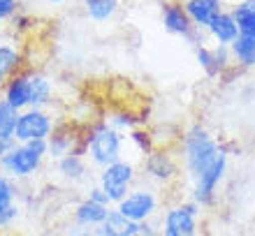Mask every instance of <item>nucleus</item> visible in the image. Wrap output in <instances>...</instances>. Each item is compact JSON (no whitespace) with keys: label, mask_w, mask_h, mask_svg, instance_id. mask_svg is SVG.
<instances>
[{"label":"nucleus","mask_w":255,"mask_h":236,"mask_svg":"<svg viewBox=\"0 0 255 236\" xmlns=\"http://www.w3.org/2000/svg\"><path fill=\"white\" fill-rule=\"evenodd\" d=\"M2 100L7 104H12L16 111H23L30 107V68H23L21 72H16L5 81Z\"/></svg>","instance_id":"9b49d317"},{"label":"nucleus","mask_w":255,"mask_h":236,"mask_svg":"<svg viewBox=\"0 0 255 236\" xmlns=\"http://www.w3.org/2000/svg\"><path fill=\"white\" fill-rule=\"evenodd\" d=\"M116 209L132 223H144L158 216L160 211V195L158 190L148 188V185H137L116 204Z\"/></svg>","instance_id":"6e6552de"},{"label":"nucleus","mask_w":255,"mask_h":236,"mask_svg":"<svg viewBox=\"0 0 255 236\" xmlns=\"http://www.w3.org/2000/svg\"><path fill=\"white\" fill-rule=\"evenodd\" d=\"M12 139H5V137H0V162H2V157H5V153L9 151V146H12Z\"/></svg>","instance_id":"2f4dec72"},{"label":"nucleus","mask_w":255,"mask_h":236,"mask_svg":"<svg viewBox=\"0 0 255 236\" xmlns=\"http://www.w3.org/2000/svg\"><path fill=\"white\" fill-rule=\"evenodd\" d=\"M139 174H137V167H134V162L130 160H116L112 164H107L105 169H100V174H98V185H100L105 192H107L109 202L119 204L123 197L134 188V183H137Z\"/></svg>","instance_id":"39448f33"},{"label":"nucleus","mask_w":255,"mask_h":236,"mask_svg":"<svg viewBox=\"0 0 255 236\" xmlns=\"http://www.w3.org/2000/svg\"><path fill=\"white\" fill-rule=\"evenodd\" d=\"M56 174L67 183H84L88 178V160L79 153H70L56 160Z\"/></svg>","instance_id":"2eb2a0df"},{"label":"nucleus","mask_w":255,"mask_h":236,"mask_svg":"<svg viewBox=\"0 0 255 236\" xmlns=\"http://www.w3.org/2000/svg\"><path fill=\"white\" fill-rule=\"evenodd\" d=\"M179 151H181V156H179L181 167L190 181L204 174L223 153H228L225 146L202 123H193L190 128H186V132L179 137Z\"/></svg>","instance_id":"f257e3e1"},{"label":"nucleus","mask_w":255,"mask_h":236,"mask_svg":"<svg viewBox=\"0 0 255 236\" xmlns=\"http://www.w3.org/2000/svg\"><path fill=\"white\" fill-rule=\"evenodd\" d=\"M230 51H232L235 65H239V68H255V35L239 33V37L230 44Z\"/></svg>","instance_id":"aec40b11"},{"label":"nucleus","mask_w":255,"mask_h":236,"mask_svg":"<svg viewBox=\"0 0 255 236\" xmlns=\"http://www.w3.org/2000/svg\"><path fill=\"white\" fill-rule=\"evenodd\" d=\"M56 125V118L47 109L28 107L19 111L16 118V130H14V142L28 144V142H47L51 130Z\"/></svg>","instance_id":"423d86ee"},{"label":"nucleus","mask_w":255,"mask_h":236,"mask_svg":"<svg viewBox=\"0 0 255 236\" xmlns=\"http://www.w3.org/2000/svg\"><path fill=\"white\" fill-rule=\"evenodd\" d=\"M23 68H26V56H23L19 44L0 42V77L7 81L9 77L21 72Z\"/></svg>","instance_id":"a211bd4d"},{"label":"nucleus","mask_w":255,"mask_h":236,"mask_svg":"<svg viewBox=\"0 0 255 236\" xmlns=\"http://www.w3.org/2000/svg\"><path fill=\"white\" fill-rule=\"evenodd\" d=\"M86 199H91V202H95V204H102V206H112L107 192H105L100 185H91V188L86 190Z\"/></svg>","instance_id":"7c9ffc66"},{"label":"nucleus","mask_w":255,"mask_h":236,"mask_svg":"<svg viewBox=\"0 0 255 236\" xmlns=\"http://www.w3.org/2000/svg\"><path fill=\"white\" fill-rule=\"evenodd\" d=\"M54 102V81L44 72L30 68V107L47 109Z\"/></svg>","instance_id":"dca6fc26"},{"label":"nucleus","mask_w":255,"mask_h":236,"mask_svg":"<svg viewBox=\"0 0 255 236\" xmlns=\"http://www.w3.org/2000/svg\"><path fill=\"white\" fill-rule=\"evenodd\" d=\"M19 218H21V206L19 204H12V206H7L5 211H0V232L9 230Z\"/></svg>","instance_id":"cd10ccee"},{"label":"nucleus","mask_w":255,"mask_h":236,"mask_svg":"<svg viewBox=\"0 0 255 236\" xmlns=\"http://www.w3.org/2000/svg\"><path fill=\"white\" fill-rule=\"evenodd\" d=\"M109 209H112V206H102V204H95V202H91V199H81L72 211V220L79 225V227L98 230V227L105 223Z\"/></svg>","instance_id":"ddd939ff"},{"label":"nucleus","mask_w":255,"mask_h":236,"mask_svg":"<svg viewBox=\"0 0 255 236\" xmlns=\"http://www.w3.org/2000/svg\"><path fill=\"white\" fill-rule=\"evenodd\" d=\"M195 61H197V65L202 68V72L207 77H218V70H216L214 65V51H211V47H207V44H202V47H195Z\"/></svg>","instance_id":"a878e982"},{"label":"nucleus","mask_w":255,"mask_h":236,"mask_svg":"<svg viewBox=\"0 0 255 236\" xmlns=\"http://www.w3.org/2000/svg\"><path fill=\"white\" fill-rule=\"evenodd\" d=\"M44 2H49V5H63V2H65V0H44Z\"/></svg>","instance_id":"72a5a7b5"},{"label":"nucleus","mask_w":255,"mask_h":236,"mask_svg":"<svg viewBox=\"0 0 255 236\" xmlns=\"http://www.w3.org/2000/svg\"><path fill=\"white\" fill-rule=\"evenodd\" d=\"M74 236H100V234H98V230H86V227H81Z\"/></svg>","instance_id":"473e14b6"},{"label":"nucleus","mask_w":255,"mask_h":236,"mask_svg":"<svg viewBox=\"0 0 255 236\" xmlns=\"http://www.w3.org/2000/svg\"><path fill=\"white\" fill-rule=\"evenodd\" d=\"M200 213L193 199L167 206L160 218V236H200Z\"/></svg>","instance_id":"20e7f679"},{"label":"nucleus","mask_w":255,"mask_h":236,"mask_svg":"<svg viewBox=\"0 0 255 236\" xmlns=\"http://www.w3.org/2000/svg\"><path fill=\"white\" fill-rule=\"evenodd\" d=\"M19 195H21L19 181H14V178H9L7 174L0 171V211H5L7 206L16 204Z\"/></svg>","instance_id":"393cba45"},{"label":"nucleus","mask_w":255,"mask_h":236,"mask_svg":"<svg viewBox=\"0 0 255 236\" xmlns=\"http://www.w3.org/2000/svg\"><path fill=\"white\" fill-rule=\"evenodd\" d=\"M84 142H86V160L98 169H105L112 162L123 157L126 135L114 130L107 121H98L84 130Z\"/></svg>","instance_id":"f03ea898"},{"label":"nucleus","mask_w":255,"mask_h":236,"mask_svg":"<svg viewBox=\"0 0 255 236\" xmlns=\"http://www.w3.org/2000/svg\"><path fill=\"white\" fill-rule=\"evenodd\" d=\"M221 0H183V9L197 30H207L211 21L221 14Z\"/></svg>","instance_id":"f8f14e48"},{"label":"nucleus","mask_w":255,"mask_h":236,"mask_svg":"<svg viewBox=\"0 0 255 236\" xmlns=\"http://www.w3.org/2000/svg\"><path fill=\"white\" fill-rule=\"evenodd\" d=\"M2 88H5V79L0 77V97H2Z\"/></svg>","instance_id":"f704fd0d"},{"label":"nucleus","mask_w":255,"mask_h":236,"mask_svg":"<svg viewBox=\"0 0 255 236\" xmlns=\"http://www.w3.org/2000/svg\"><path fill=\"white\" fill-rule=\"evenodd\" d=\"M81 2H84L86 16L95 23H107L121 9V0H81Z\"/></svg>","instance_id":"6ab92c4d"},{"label":"nucleus","mask_w":255,"mask_h":236,"mask_svg":"<svg viewBox=\"0 0 255 236\" xmlns=\"http://www.w3.org/2000/svg\"><path fill=\"white\" fill-rule=\"evenodd\" d=\"M160 21L169 35H176V37L186 40L188 44H193V49L204 44L202 30H197V28L193 26V21L188 19V14L183 9V2H179V0H165V2H162Z\"/></svg>","instance_id":"1a4fd4ad"},{"label":"nucleus","mask_w":255,"mask_h":236,"mask_svg":"<svg viewBox=\"0 0 255 236\" xmlns=\"http://www.w3.org/2000/svg\"><path fill=\"white\" fill-rule=\"evenodd\" d=\"M49 157L47 142H28V144H16L9 146L5 153L2 162H0V171L7 174L14 181H28L33 178L42 169L44 160Z\"/></svg>","instance_id":"7ed1b4c3"},{"label":"nucleus","mask_w":255,"mask_h":236,"mask_svg":"<svg viewBox=\"0 0 255 236\" xmlns=\"http://www.w3.org/2000/svg\"><path fill=\"white\" fill-rule=\"evenodd\" d=\"M137 230H139V223H132L123 216L121 211L109 209L105 223L98 227V234L100 236H137Z\"/></svg>","instance_id":"f3484780"},{"label":"nucleus","mask_w":255,"mask_h":236,"mask_svg":"<svg viewBox=\"0 0 255 236\" xmlns=\"http://www.w3.org/2000/svg\"><path fill=\"white\" fill-rule=\"evenodd\" d=\"M207 33L216 44L230 47V44L239 37V28H237V21H235V16H232V12H230V9H221V14H218V16L211 21V26L207 28Z\"/></svg>","instance_id":"4468645a"},{"label":"nucleus","mask_w":255,"mask_h":236,"mask_svg":"<svg viewBox=\"0 0 255 236\" xmlns=\"http://www.w3.org/2000/svg\"><path fill=\"white\" fill-rule=\"evenodd\" d=\"M105 121H107L114 130H119V132L126 135V132H130V130L139 128L141 118H137V114H134V111H128V109H112V111H107Z\"/></svg>","instance_id":"4be33fe9"},{"label":"nucleus","mask_w":255,"mask_h":236,"mask_svg":"<svg viewBox=\"0 0 255 236\" xmlns=\"http://www.w3.org/2000/svg\"><path fill=\"white\" fill-rule=\"evenodd\" d=\"M211 51H214V65L218 70V77H223L232 68V63H235L232 61V51L225 44H216V47H211Z\"/></svg>","instance_id":"bb28decb"},{"label":"nucleus","mask_w":255,"mask_h":236,"mask_svg":"<svg viewBox=\"0 0 255 236\" xmlns=\"http://www.w3.org/2000/svg\"><path fill=\"white\" fill-rule=\"evenodd\" d=\"M230 12L235 16L239 33L255 35V0H239V2L232 5Z\"/></svg>","instance_id":"412c9836"},{"label":"nucleus","mask_w":255,"mask_h":236,"mask_svg":"<svg viewBox=\"0 0 255 236\" xmlns=\"http://www.w3.org/2000/svg\"><path fill=\"white\" fill-rule=\"evenodd\" d=\"M9 23H12L14 33H26V30H30V28H33V16H30V14L21 7L19 12H16V16H14Z\"/></svg>","instance_id":"c756f323"},{"label":"nucleus","mask_w":255,"mask_h":236,"mask_svg":"<svg viewBox=\"0 0 255 236\" xmlns=\"http://www.w3.org/2000/svg\"><path fill=\"white\" fill-rule=\"evenodd\" d=\"M179 171H181V162L176 160V156L167 146L165 149L158 146L141 160V176L155 185H165V188L172 185L179 178Z\"/></svg>","instance_id":"0eeeda50"},{"label":"nucleus","mask_w":255,"mask_h":236,"mask_svg":"<svg viewBox=\"0 0 255 236\" xmlns=\"http://www.w3.org/2000/svg\"><path fill=\"white\" fill-rule=\"evenodd\" d=\"M16 118H19V111L0 97V137H5V139H12L14 142Z\"/></svg>","instance_id":"b1692460"},{"label":"nucleus","mask_w":255,"mask_h":236,"mask_svg":"<svg viewBox=\"0 0 255 236\" xmlns=\"http://www.w3.org/2000/svg\"><path fill=\"white\" fill-rule=\"evenodd\" d=\"M126 139L132 144V149L137 151L141 157L148 156V153H151L153 149H158V146H155V139H153V132H151V130H146V128H134V130H130Z\"/></svg>","instance_id":"5701e85b"},{"label":"nucleus","mask_w":255,"mask_h":236,"mask_svg":"<svg viewBox=\"0 0 255 236\" xmlns=\"http://www.w3.org/2000/svg\"><path fill=\"white\" fill-rule=\"evenodd\" d=\"M21 7H23L21 5V0H0V23L12 21Z\"/></svg>","instance_id":"c85d7f7f"},{"label":"nucleus","mask_w":255,"mask_h":236,"mask_svg":"<svg viewBox=\"0 0 255 236\" xmlns=\"http://www.w3.org/2000/svg\"><path fill=\"white\" fill-rule=\"evenodd\" d=\"M47 149H49V157L51 160H61L63 156L70 153H79L86 157V142H84V130L77 128L74 123H56L51 135L47 139Z\"/></svg>","instance_id":"9d476101"},{"label":"nucleus","mask_w":255,"mask_h":236,"mask_svg":"<svg viewBox=\"0 0 255 236\" xmlns=\"http://www.w3.org/2000/svg\"><path fill=\"white\" fill-rule=\"evenodd\" d=\"M221 2H223V0H221Z\"/></svg>","instance_id":"c9c22d12"}]
</instances>
